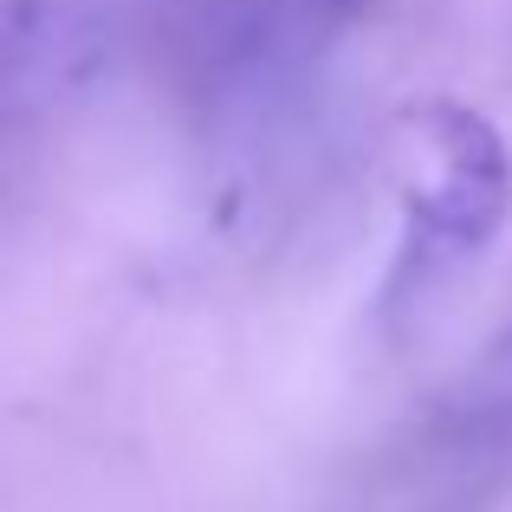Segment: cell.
Here are the masks:
<instances>
[{
  "label": "cell",
  "instance_id": "cell-1",
  "mask_svg": "<svg viewBox=\"0 0 512 512\" xmlns=\"http://www.w3.org/2000/svg\"><path fill=\"white\" fill-rule=\"evenodd\" d=\"M409 260L448 266L480 253L512 208V150L467 104H428L409 124Z\"/></svg>",
  "mask_w": 512,
  "mask_h": 512
},
{
  "label": "cell",
  "instance_id": "cell-2",
  "mask_svg": "<svg viewBox=\"0 0 512 512\" xmlns=\"http://www.w3.org/2000/svg\"><path fill=\"white\" fill-rule=\"evenodd\" d=\"M480 415L500 422V428H512V338L493 350L487 376H480Z\"/></svg>",
  "mask_w": 512,
  "mask_h": 512
}]
</instances>
